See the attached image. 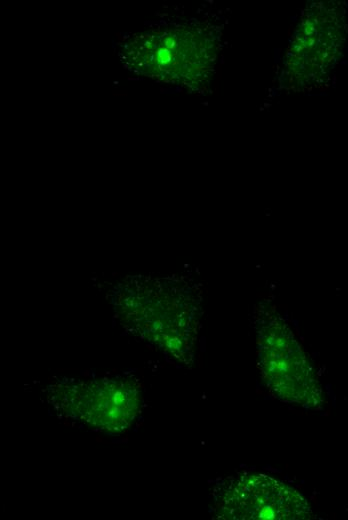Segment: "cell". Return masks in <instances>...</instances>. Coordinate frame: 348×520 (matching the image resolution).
Returning <instances> with one entry per match:
<instances>
[{
  "instance_id": "1",
  "label": "cell",
  "mask_w": 348,
  "mask_h": 520,
  "mask_svg": "<svg viewBox=\"0 0 348 520\" xmlns=\"http://www.w3.org/2000/svg\"><path fill=\"white\" fill-rule=\"evenodd\" d=\"M113 305L121 323L181 363L192 361L201 317V293L185 277L128 276L117 283Z\"/></svg>"
},
{
  "instance_id": "2",
  "label": "cell",
  "mask_w": 348,
  "mask_h": 520,
  "mask_svg": "<svg viewBox=\"0 0 348 520\" xmlns=\"http://www.w3.org/2000/svg\"><path fill=\"white\" fill-rule=\"evenodd\" d=\"M216 54L209 31L180 26L134 36L122 47L121 59L136 74L198 90L212 77Z\"/></svg>"
},
{
  "instance_id": "3",
  "label": "cell",
  "mask_w": 348,
  "mask_h": 520,
  "mask_svg": "<svg viewBox=\"0 0 348 520\" xmlns=\"http://www.w3.org/2000/svg\"><path fill=\"white\" fill-rule=\"evenodd\" d=\"M348 34L344 2L317 1L306 6L286 50V83L296 90L323 85L340 59Z\"/></svg>"
},
{
  "instance_id": "4",
  "label": "cell",
  "mask_w": 348,
  "mask_h": 520,
  "mask_svg": "<svg viewBox=\"0 0 348 520\" xmlns=\"http://www.w3.org/2000/svg\"><path fill=\"white\" fill-rule=\"evenodd\" d=\"M257 316L258 367L265 385L278 399L318 409L322 387L311 362L287 323L270 307Z\"/></svg>"
},
{
  "instance_id": "5",
  "label": "cell",
  "mask_w": 348,
  "mask_h": 520,
  "mask_svg": "<svg viewBox=\"0 0 348 520\" xmlns=\"http://www.w3.org/2000/svg\"><path fill=\"white\" fill-rule=\"evenodd\" d=\"M47 397L62 416L106 433L127 430L142 404L139 383L124 377L64 380L48 386Z\"/></svg>"
},
{
  "instance_id": "6",
  "label": "cell",
  "mask_w": 348,
  "mask_h": 520,
  "mask_svg": "<svg viewBox=\"0 0 348 520\" xmlns=\"http://www.w3.org/2000/svg\"><path fill=\"white\" fill-rule=\"evenodd\" d=\"M225 519H310L311 508L297 491L264 474L241 476L224 491L218 505Z\"/></svg>"
}]
</instances>
